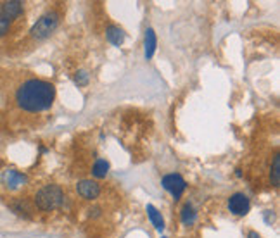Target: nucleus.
<instances>
[{
    "label": "nucleus",
    "instance_id": "nucleus-1",
    "mask_svg": "<svg viewBox=\"0 0 280 238\" xmlns=\"http://www.w3.org/2000/svg\"><path fill=\"white\" fill-rule=\"evenodd\" d=\"M16 104L25 112H44L55 101V87L45 80H26L16 90Z\"/></svg>",
    "mask_w": 280,
    "mask_h": 238
},
{
    "label": "nucleus",
    "instance_id": "nucleus-2",
    "mask_svg": "<svg viewBox=\"0 0 280 238\" xmlns=\"http://www.w3.org/2000/svg\"><path fill=\"white\" fill-rule=\"evenodd\" d=\"M33 202H35L36 209L44 212L55 211L64 204V190L59 185H45L35 193Z\"/></svg>",
    "mask_w": 280,
    "mask_h": 238
},
{
    "label": "nucleus",
    "instance_id": "nucleus-3",
    "mask_svg": "<svg viewBox=\"0 0 280 238\" xmlns=\"http://www.w3.org/2000/svg\"><path fill=\"white\" fill-rule=\"evenodd\" d=\"M61 23V12L58 11H47L39 21L33 25L30 30V36L33 40H44V38L50 36L52 33L58 30Z\"/></svg>",
    "mask_w": 280,
    "mask_h": 238
},
{
    "label": "nucleus",
    "instance_id": "nucleus-4",
    "mask_svg": "<svg viewBox=\"0 0 280 238\" xmlns=\"http://www.w3.org/2000/svg\"><path fill=\"white\" fill-rule=\"evenodd\" d=\"M26 182H28L26 174H23L21 171L17 169H6L0 174V183H2V187L9 190V192H17V190H21L26 185Z\"/></svg>",
    "mask_w": 280,
    "mask_h": 238
},
{
    "label": "nucleus",
    "instance_id": "nucleus-5",
    "mask_svg": "<svg viewBox=\"0 0 280 238\" xmlns=\"http://www.w3.org/2000/svg\"><path fill=\"white\" fill-rule=\"evenodd\" d=\"M161 185H163L164 190H168V192L173 195L175 201H180L182 193L185 192V188H187V183H185V180L180 174H177V173L166 174L164 178L161 180Z\"/></svg>",
    "mask_w": 280,
    "mask_h": 238
},
{
    "label": "nucleus",
    "instance_id": "nucleus-6",
    "mask_svg": "<svg viewBox=\"0 0 280 238\" xmlns=\"http://www.w3.org/2000/svg\"><path fill=\"white\" fill-rule=\"evenodd\" d=\"M251 209V202L249 197L242 192H237L234 195H230L229 199V211L234 214V216H246Z\"/></svg>",
    "mask_w": 280,
    "mask_h": 238
},
{
    "label": "nucleus",
    "instance_id": "nucleus-7",
    "mask_svg": "<svg viewBox=\"0 0 280 238\" xmlns=\"http://www.w3.org/2000/svg\"><path fill=\"white\" fill-rule=\"evenodd\" d=\"M77 192L82 199L85 201H96V199L101 195V185L97 182H92V180H82V182L77 183Z\"/></svg>",
    "mask_w": 280,
    "mask_h": 238
},
{
    "label": "nucleus",
    "instance_id": "nucleus-8",
    "mask_svg": "<svg viewBox=\"0 0 280 238\" xmlns=\"http://www.w3.org/2000/svg\"><path fill=\"white\" fill-rule=\"evenodd\" d=\"M0 16L7 19L9 23L16 21L17 17L23 16V2H17V0L2 2V6H0Z\"/></svg>",
    "mask_w": 280,
    "mask_h": 238
},
{
    "label": "nucleus",
    "instance_id": "nucleus-9",
    "mask_svg": "<svg viewBox=\"0 0 280 238\" xmlns=\"http://www.w3.org/2000/svg\"><path fill=\"white\" fill-rule=\"evenodd\" d=\"M144 45H145V59H153L154 52H156V45H158V40H156V33L153 28H147L145 30V40H144Z\"/></svg>",
    "mask_w": 280,
    "mask_h": 238
},
{
    "label": "nucleus",
    "instance_id": "nucleus-10",
    "mask_svg": "<svg viewBox=\"0 0 280 238\" xmlns=\"http://www.w3.org/2000/svg\"><path fill=\"white\" fill-rule=\"evenodd\" d=\"M106 36L107 40L111 42L115 47H120L123 45V42H125V31L121 30V28H118L115 25H109L107 30H106Z\"/></svg>",
    "mask_w": 280,
    "mask_h": 238
},
{
    "label": "nucleus",
    "instance_id": "nucleus-11",
    "mask_svg": "<svg viewBox=\"0 0 280 238\" xmlns=\"http://www.w3.org/2000/svg\"><path fill=\"white\" fill-rule=\"evenodd\" d=\"M278 182H280V157L278 154H275L272 166H270V185L273 188H278Z\"/></svg>",
    "mask_w": 280,
    "mask_h": 238
},
{
    "label": "nucleus",
    "instance_id": "nucleus-12",
    "mask_svg": "<svg viewBox=\"0 0 280 238\" xmlns=\"http://www.w3.org/2000/svg\"><path fill=\"white\" fill-rule=\"evenodd\" d=\"M147 214H149V217H151V221H153V225H154V228L158 231H161L164 228V220H163V216H161V212L156 209L153 204H149L147 206Z\"/></svg>",
    "mask_w": 280,
    "mask_h": 238
},
{
    "label": "nucleus",
    "instance_id": "nucleus-13",
    "mask_svg": "<svg viewBox=\"0 0 280 238\" xmlns=\"http://www.w3.org/2000/svg\"><path fill=\"white\" fill-rule=\"evenodd\" d=\"M107 171H109L107 161L106 159H97L96 164H94V168H92V174L96 176V178H106Z\"/></svg>",
    "mask_w": 280,
    "mask_h": 238
},
{
    "label": "nucleus",
    "instance_id": "nucleus-14",
    "mask_svg": "<svg viewBox=\"0 0 280 238\" xmlns=\"http://www.w3.org/2000/svg\"><path fill=\"white\" fill-rule=\"evenodd\" d=\"M194 220H196V211H194V207L191 204H185L182 207V223L185 226H189V225H192Z\"/></svg>",
    "mask_w": 280,
    "mask_h": 238
},
{
    "label": "nucleus",
    "instance_id": "nucleus-15",
    "mask_svg": "<svg viewBox=\"0 0 280 238\" xmlns=\"http://www.w3.org/2000/svg\"><path fill=\"white\" fill-rule=\"evenodd\" d=\"M12 209H14V212L20 214V216H25V217L31 216V209L28 207L26 201H23V199H17V201L12 204Z\"/></svg>",
    "mask_w": 280,
    "mask_h": 238
},
{
    "label": "nucleus",
    "instance_id": "nucleus-16",
    "mask_svg": "<svg viewBox=\"0 0 280 238\" xmlns=\"http://www.w3.org/2000/svg\"><path fill=\"white\" fill-rule=\"evenodd\" d=\"M74 83H77L78 87H85V85H88V74H87V71H78V73L74 74Z\"/></svg>",
    "mask_w": 280,
    "mask_h": 238
},
{
    "label": "nucleus",
    "instance_id": "nucleus-17",
    "mask_svg": "<svg viewBox=\"0 0 280 238\" xmlns=\"http://www.w3.org/2000/svg\"><path fill=\"white\" fill-rule=\"evenodd\" d=\"M9 31H11V23L0 16V36H6Z\"/></svg>",
    "mask_w": 280,
    "mask_h": 238
},
{
    "label": "nucleus",
    "instance_id": "nucleus-18",
    "mask_svg": "<svg viewBox=\"0 0 280 238\" xmlns=\"http://www.w3.org/2000/svg\"><path fill=\"white\" fill-rule=\"evenodd\" d=\"M101 212H102V209L99 207V206H96V207H90V209H88L90 217H99V216H101Z\"/></svg>",
    "mask_w": 280,
    "mask_h": 238
},
{
    "label": "nucleus",
    "instance_id": "nucleus-19",
    "mask_svg": "<svg viewBox=\"0 0 280 238\" xmlns=\"http://www.w3.org/2000/svg\"><path fill=\"white\" fill-rule=\"evenodd\" d=\"M248 238H261V236H259L256 231H249V233H248Z\"/></svg>",
    "mask_w": 280,
    "mask_h": 238
}]
</instances>
